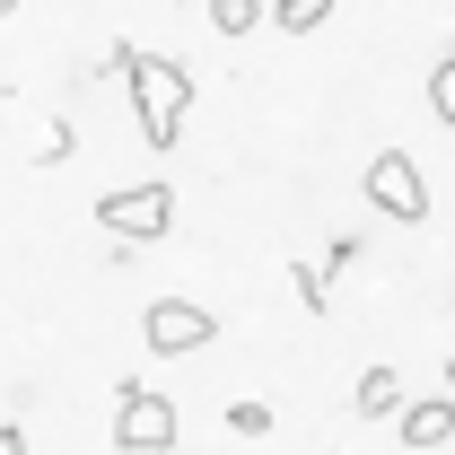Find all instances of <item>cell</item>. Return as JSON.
Here are the masks:
<instances>
[{
	"label": "cell",
	"instance_id": "6",
	"mask_svg": "<svg viewBox=\"0 0 455 455\" xmlns=\"http://www.w3.org/2000/svg\"><path fill=\"white\" fill-rule=\"evenodd\" d=\"M395 429H403V447H411V455H429V447H447V438H455V403L447 395H420V403H403V411H395Z\"/></svg>",
	"mask_w": 455,
	"mask_h": 455
},
{
	"label": "cell",
	"instance_id": "4",
	"mask_svg": "<svg viewBox=\"0 0 455 455\" xmlns=\"http://www.w3.org/2000/svg\"><path fill=\"white\" fill-rule=\"evenodd\" d=\"M97 228H114L123 245H149V236L175 228V193H167V184H123V193L97 202Z\"/></svg>",
	"mask_w": 455,
	"mask_h": 455
},
{
	"label": "cell",
	"instance_id": "5",
	"mask_svg": "<svg viewBox=\"0 0 455 455\" xmlns=\"http://www.w3.org/2000/svg\"><path fill=\"white\" fill-rule=\"evenodd\" d=\"M211 333H220V315H211V307H193V298H149V307H140V341H149L158 359L202 350Z\"/></svg>",
	"mask_w": 455,
	"mask_h": 455
},
{
	"label": "cell",
	"instance_id": "1",
	"mask_svg": "<svg viewBox=\"0 0 455 455\" xmlns=\"http://www.w3.org/2000/svg\"><path fill=\"white\" fill-rule=\"evenodd\" d=\"M123 79H132V114H140V140H149V149L167 158V149H175V132H184V106H193V70H184L175 53H140L132 70H123Z\"/></svg>",
	"mask_w": 455,
	"mask_h": 455
},
{
	"label": "cell",
	"instance_id": "3",
	"mask_svg": "<svg viewBox=\"0 0 455 455\" xmlns=\"http://www.w3.org/2000/svg\"><path fill=\"white\" fill-rule=\"evenodd\" d=\"M368 211H386V220H403V228L429 220V184H420V158H411V149H377V158H368Z\"/></svg>",
	"mask_w": 455,
	"mask_h": 455
},
{
	"label": "cell",
	"instance_id": "14",
	"mask_svg": "<svg viewBox=\"0 0 455 455\" xmlns=\"http://www.w3.org/2000/svg\"><path fill=\"white\" fill-rule=\"evenodd\" d=\"M350 263H359V236H333V245H324V263H315V272H324V281H333V272H350Z\"/></svg>",
	"mask_w": 455,
	"mask_h": 455
},
{
	"label": "cell",
	"instance_id": "15",
	"mask_svg": "<svg viewBox=\"0 0 455 455\" xmlns=\"http://www.w3.org/2000/svg\"><path fill=\"white\" fill-rule=\"evenodd\" d=\"M0 455H27V429H18V420H9V429H0Z\"/></svg>",
	"mask_w": 455,
	"mask_h": 455
},
{
	"label": "cell",
	"instance_id": "2",
	"mask_svg": "<svg viewBox=\"0 0 455 455\" xmlns=\"http://www.w3.org/2000/svg\"><path fill=\"white\" fill-rule=\"evenodd\" d=\"M175 447V403L149 395L140 377H123V403H114V455H167Z\"/></svg>",
	"mask_w": 455,
	"mask_h": 455
},
{
	"label": "cell",
	"instance_id": "13",
	"mask_svg": "<svg viewBox=\"0 0 455 455\" xmlns=\"http://www.w3.org/2000/svg\"><path fill=\"white\" fill-rule=\"evenodd\" d=\"M61 158H79V132H70V123H44V158H36V167H61Z\"/></svg>",
	"mask_w": 455,
	"mask_h": 455
},
{
	"label": "cell",
	"instance_id": "11",
	"mask_svg": "<svg viewBox=\"0 0 455 455\" xmlns=\"http://www.w3.org/2000/svg\"><path fill=\"white\" fill-rule=\"evenodd\" d=\"M289 289H298V307H315V315L333 307V298H324V272H315V263H289Z\"/></svg>",
	"mask_w": 455,
	"mask_h": 455
},
{
	"label": "cell",
	"instance_id": "10",
	"mask_svg": "<svg viewBox=\"0 0 455 455\" xmlns=\"http://www.w3.org/2000/svg\"><path fill=\"white\" fill-rule=\"evenodd\" d=\"M429 106H438V123L455 132V44L438 53V70H429Z\"/></svg>",
	"mask_w": 455,
	"mask_h": 455
},
{
	"label": "cell",
	"instance_id": "9",
	"mask_svg": "<svg viewBox=\"0 0 455 455\" xmlns=\"http://www.w3.org/2000/svg\"><path fill=\"white\" fill-rule=\"evenodd\" d=\"M202 18H211V27H220L228 44H236V36H254V27H263V0H211Z\"/></svg>",
	"mask_w": 455,
	"mask_h": 455
},
{
	"label": "cell",
	"instance_id": "16",
	"mask_svg": "<svg viewBox=\"0 0 455 455\" xmlns=\"http://www.w3.org/2000/svg\"><path fill=\"white\" fill-rule=\"evenodd\" d=\"M447 403H455V359H447Z\"/></svg>",
	"mask_w": 455,
	"mask_h": 455
},
{
	"label": "cell",
	"instance_id": "7",
	"mask_svg": "<svg viewBox=\"0 0 455 455\" xmlns=\"http://www.w3.org/2000/svg\"><path fill=\"white\" fill-rule=\"evenodd\" d=\"M350 403H359V420H395L403 411V377L395 368H368V377L350 386Z\"/></svg>",
	"mask_w": 455,
	"mask_h": 455
},
{
	"label": "cell",
	"instance_id": "17",
	"mask_svg": "<svg viewBox=\"0 0 455 455\" xmlns=\"http://www.w3.org/2000/svg\"><path fill=\"white\" fill-rule=\"evenodd\" d=\"M9 9H18V0H0V18H9Z\"/></svg>",
	"mask_w": 455,
	"mask_h": 455
},
{
	"label": "cell",
	"instance_id": "8",
	"mask_svg": "<svg viewBox=\"0 0 455 455\" xmlns=\"http://www.w3.org/2000/svg\"><path fill=\"white\" fill-rule=\"evenodd\" d=\"M263 18H272V27H281V36H315V27H324V18H333V0H272V9H263Z\"/></svg>",
	"mask_w": 455,
	"mask_h": 455
},
{
	"label": "cell",
	"instance_id": "12",
	"mask_svg": "<svg viewBox=\"0 0 455 455\" xmlns=\"http://www.w3.org/2000/svg\"><path fill=\"white\" fill-rule=\"evenodd\" d=\"M228 429H236V438H263V429H272V403H228Z\"/></svg>",
	"mask_w": 455,
	"mask_h": 455
}]
</instances>
